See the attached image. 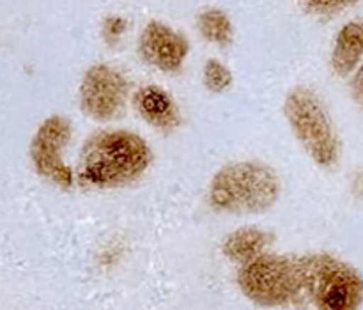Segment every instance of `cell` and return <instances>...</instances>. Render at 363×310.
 <instances>
[{
    "instance_id": "9a60e30c",
    "label": "cell",
    "mask_w": 363,
    "mask_h": 310,
    "mask_svg": "<svg viewBox=\"0 0 363 310\" xmlns=\"http://www.w3.org/2000/svg\"><path fill=\"white\" fill-rule=\"evenodd\" d=\"M351 94H353L354 101L363 106V57L353 73V80H351Z\"/></svg>"
},
{
    "instance_id": "52a82bcc",
    "label": "cell",
    "mask_w": 363,
    "mask_h": 310,
    "mask_svg": "<svg viewBox=\"0 0 363 310\" xmlns=\"http://www.w3.org/2000/svg\"><path fill=\"white\" fill-rule=\"evenodd\" d=\"M71 138V123L62 116H50L43 121L30 144L34 169L60 188L73 184V174L62 162V151Z\"/></svg>"
},
{
    "instance_id": "5b68a950",
    "label": "cell",
    "mask_w": 363,
    "mask_h": 310,
    "mask_svg": "<svg viewBox=\"0 0 363 310\" xmlns=\"http://www.w3.org/2000/svg\"><path fill=\"white\" fill-rule=\"evenodd\" d=\"M305 294L318 310H358L363 304V277L330 254H305Z\"/></svg>"
},
{
    "instance_id": "9c48e42d",
    "label": "cell",
    "mask_w": 363,
    "mask_h": 310,
    "mask_svg": "<svg viewBox=\"0 0 363 310\" xmlns=\"http://www.w3.org/2000/svg\"><path fill=\"white\" fill-rule=\"evenodd\" d=\"M133 105L145 123L162 131L176 130L183 121L177 103L165 89L158 85H145L138 89L135 92Z\"/></svg>"
},
{
    "instance_id": "ba28073f",
    "label": "cell",
    "mask_w": 363,
    "mask_h": 310,
    "mask_svg": "<svg viewBox=\"0 0 363 310\" xmlns=\"http://www.w3.org/2000/svg\"><path fill=\"white\" fill-rule=\"evenodd\" d=\"M188 39L163 21H149L138 38V53L162 71H177L188 55Z\"/></svg>"
},
{
    "instance_id": "6da1fadb",
    "label": "cell",
    "mask_w": 363,
    "mask_h": 310,
    "mask_svg": "<svg viewBox=\"0 0 363 310\" xmlns=\"http://www.w3.org/2000/svg\"><path fill=\"white\" fill-rule=\"evenodd\" d=\"M151 162L152 151L140 135L126 130L98 131L82 145L78 177L91 187H123L138 179Z\"/></svg>"
},
{
    "instance_id": "8fae6325",
    "label": "cell",
    "mask_w": 363,
    "mask_h": 310,
    "mask_svg": "<svg viewBox=\"0 0 363 310\" xmlns=\"http://www.w3.org/2000/svg\"><path fill=\"white\" fill-rule=\"evenodd\" d=\"M363 57V21H350L337 34L332 52L335 74L346 78L358 67Z\"/></svg>"
},
{
    "instance_id": "7a4b0ae2",
    "label": "cell",
    "mask_w": 363,
    "mask_h": 310,
    "mask_svg": "<svg viewBox=\"0 0 363 310\" xmlns=\"http://www.w3.org/2000/svg\"><path fill=\"white\" fill-rule=\"evenodd\" d=\"M279 176L261 162L227 163L208 188L209 204L223 213H262L279 201Z\"/></svg>"
},
{
    "instance_id": "4fadbf2b",
    "label": "cell",
    "mask_w": 363,
    "mask_h": 310,
    "mask_svg": "<svg viewBox=\"0 0 363 310\" xmlns=\"http://www.w3.org/2000/svg\"><path fill=\"white\" fill-rule=\"evenodd\" d=\"M204 85L211 92H225L227 89L233 85V73L229 71V67L225 64H222L216 59H209L204 64Z\"/></svg>"
},
{
    "instance_id": "8992f818",
    "label": "cell",
    "mask_w": 363,
    "mask_h": 310,
    "mask_svg": "<svg viewBox=\"0 0 363 310\" xmlns=\"http://www.w3.org/2000/svg\"><path fill=\"white\" fill-rule=\"evenodd\" d=\"M80 109L94 121L116 119L126 105L128 82L110 64H94L82 78Z\"/></svg>"
},
{
    "instance_id": "7c38bea8",
    "label": "cell",
    "mask_w": 363,
    "mask_h": 310,
    "mask_svg": "<svg viewBox=\"0 0 363 310\" xmlns=\"http://www.w3.org/2000/svg\"><path fill=\"white\" fill-rule=\"evenodd\" d=\"M199 31L202 38L218 46L230 45L234 38V27L230 18L222 9H206L199 16Z\"/></svg>"
},
{
    "instance_id": "5bb4252c",
    "label": "cell",
    "mask_w": 363,
    "mask_h": 310,
    "mask_svg": "<svg viewBox=\"0 0 363 310\" xmlns=\"http://www.w3.org/2000/svg\"><path fill=\"white\" fill-rule=\"evenodd\" d=\"M353 2H337V0H311V2H305L303 6L307 9H312V13L318 14H328V13H337V11L344 9V7L351 6Z\"/></svg>"
},
{
    "instance_id": "3957f363",
    "label": "cell",
    "mask_w": 363,
    "mask_h": 310,
    "mask_svg": "<svg viewBox=\"0 0 363 310\" xmlns=\"http://www.w3.org/2000/svg\"><path fill=\"white\" fill-rule=\"evenodd\" d=\"M238 284L245 297L261 307L305 301L303 255H262L241 268Z\"/></svg>"
},
{
    "instance_id": "30bf717a",
    "label": "cell",
    "mask_w": 363,
    "mask_h": 310,
    "mask_svg": "<svg viewBox=\"0 0 363 310\" xmlns=\"http://www.w3.org/2000/svg\"><path fill=\"white\" fill-rule=\"evenodd\" d=\"M275 238L268 231L257 229V227H243L223 240L222 252L225 258H229L233 262L241 265V268L250 265L255 259L269 254V247L273 245Z\"/></svg>"
},
{
    "instance_id": "277c9868",
    "label": "cell",
    "mask_w": 363,
    "mask_h": 310,
    "mask_svg": "<svg viewBox=\"0 0 363 310\" xmlns=\"http://www.w3.org/2000/svg\"><path fill=\"white\" fill-rule=\"evenodd\" d=\"M284 116L294 137L319 167L332 169L339 163V133L318 92L305 85L291 89L284 101Z\"/></svg>"
}]
</instances>
